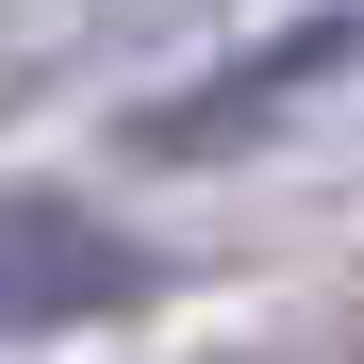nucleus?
I'll use <instances>...</instances> for the list:
<instances>
[{
	"mask_svg": "<svg viewBox=\"0 0 364 364\" xmlns=\"http://www.w3.org/2000/svg\"><path fill=\"white\" fill-rule=\"evenodd\" d=\"M265 364H364V348H265Z\"/></svg>",
	"mask_w": 364,
	"mask_h": 364,
	"instance_id": "3",
	"label": "nucleus"
},
{
	"mask_svg": "<svg viewBox=\"0 0 364 364\" xmlns=\"http://www.w3.org/2000/svg\"><path fill=\"white\" fill-rule=\"evenodd\" d=\"M364 67V17H315V33H265L249 67H215V83H182V100H149L133 116V149L149 166H199V149H249L265 116H298V100H331Z\"/></svg>",
	"mask_w": 364,
	"mask_h": 364,
	"instance_id": "1",
	"label": "nucleus"
},
{
	"mask_svg": "<svg viewBox=\"0 0 364 364\" xmlns=\"http://www.w3.org/2000/svg\"><path fill=\"white\" fill-rule=\"evenodd\" d=\"M149 298V249L50 215V232H0V331H83V315H133Z\"/></svg>",
	"mask_w": 364,
	"mask_h": 364,
	"instance_id": "2",
	"label": "nucleus"
}]
</instances>
